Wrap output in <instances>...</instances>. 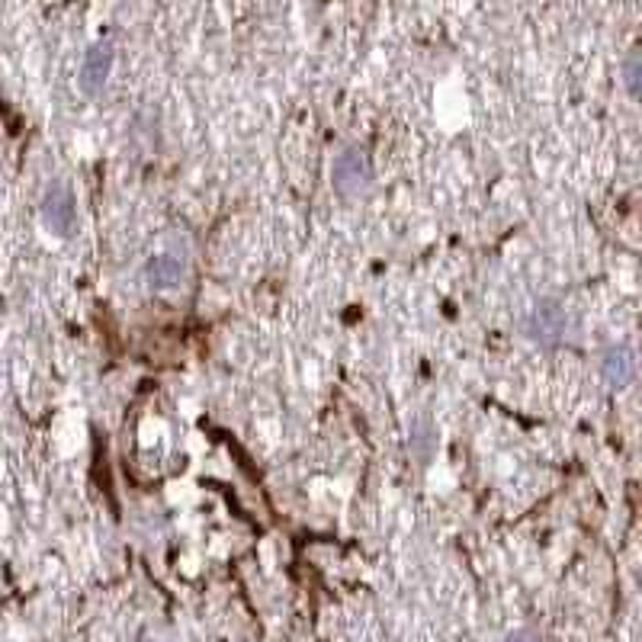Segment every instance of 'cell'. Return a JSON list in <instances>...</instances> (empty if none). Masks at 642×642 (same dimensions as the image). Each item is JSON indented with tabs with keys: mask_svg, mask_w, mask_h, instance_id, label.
<instances>
[{
	"mask_svg": "<svg viewBox=\"0 0 642 642\" xmlns=\"http://www.w3.org/2000/svg\"><path fill=\"white\" fill-rule=\"evenodd\" d=\"M74 216H78V206H74V193L65 187V183H58L49 193H45V203H42V222L49 232L55 235H68L71 225H74Z\"/></svg>",
	"mask_w": 642,
	"mask_h": 642,
	"instance_id": "1",
	"label": "cell"
},
{
	"mask_svg": "<svg viewBox=\"0 0 642 642\" xmlns=\"http://www.w3.org/2000/svg\"><path fill=\"white\" fill-rule=\"evenodd\" d=\"M370 174H366V158L354 148H344L338 158H334V171H331V183L341 196H357Z\"/></svg>",
	"mask_w": 642,
	"mask_h": 642,
	"instance_id": "2",
	"label": "cell"
},
{
	"mask_svg": "<svg viewBox=\"0 0 642 642\" xmlns=\"http://www.w3.org/2000/svg\"><path fill=\"white\" fill-rule=\"evenodd\" d=\"M530 334L540 344H556L565 334V312L559 302H540L530 315Z\"/></svg>",
	"mask_w": 642,
	"mask_h": 642,
	"instance_id": "3",
	"label": "cell"
},
{
	"mask_svg": "<svg viewBox=\"0 0 642 642\" xmlns=\"http://www.w3.org/2000/svg\"><path fill=\"white\" fill-rule=\"evenodd\" d=\"M110 68H113V45L110 42H97L94 49L87 52L84 68H81V87L87 90V94H97V90H103L106 78H110Z\"/></svg>",
	"mask_w": 642,
	"mask_h": 642,
	"instance_id": "4",
	"label": "cell"
},
{
	"mask_svg": "<svg viewBox=\"0 0 642 642\" xmlns=\"http://www.w3.org/2000/svg\"><path fill=\"white\" fill-rule=\"evenodd\" d=\"M601 370L607 376L610 386H630L633 376H636V357H633V350L630 347H610L607 354H604V363H601Z\"/></svg>",
	"mask_w": 642,
	"mask_h": 642,
	"instance_id": "5",
	"label": "cell"
},
{
	"mask_svg": "<svg viewBox=\"0 0 642 642\" xmlns=\"http://www.w3.org/2000/svg\"><path fill=\"white\" fill-rule=\"evenodd\" d=\"M148 283L151 289H177L183 283V264L171 254H158L148 264Z\"/></svg>",
	"mask_w": 642,
	"mask_h": 642,
	"instance_id": "6",
	"label": "cell"
},
{
	"mask_svg": "<svg viewBox=\"0 0 642 642\" xmlns=\"http://www.w3.org/2000/svg\"><path fill=\"white\" fill-rule=\"evenodd\" d=\"M411 450L418 453V460H427L434 450V437H431V427H415V434H411Z\"/></svg>",
	"mask_w": 642,
	"mask_h": 642,
	"instance_id": "7",
	"label": "cell"
},
{
	"mask_svg": "<svg viewBox=\"0 0 642 642\" xmlns=\"http://www.w3.org/2000/svg\"><path fill=\"white\" fill-rule=\"evenodd\" d=\"M626 81H630V94L636 97L639 94V65H636V58H630V65H626Z\"/></svg>",
	"mask_w": 642,
	"mask_h": 642,
	"instance_id": "8",
	"label": "cell"
},
{
	"mask_svg": "<svg viewBox=\"0 0 642 642\" xmlns=\"http://www.w3.org/2000/svg\"><path fill=\"white\" fill-rule=\"evenodd\" d=\"M508 642H540V639H537V636H533V633H527V630H524V633H514V636H511Z\"/></svg>",
	"mask_w": 642,
	"mask_h": 642,
	"instance_id": "9",
	"label": "cell"
}]
</instances>
